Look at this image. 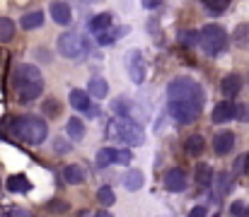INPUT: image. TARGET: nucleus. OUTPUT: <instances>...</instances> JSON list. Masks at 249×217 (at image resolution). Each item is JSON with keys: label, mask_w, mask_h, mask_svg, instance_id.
<instances>
[{"label": "nucleus", "mask_w": 249, "mask_h": 217, "mask_svg": "<svg viewBox=\"0 0 249 217\" xmlns=\"http://www.w3.org/2000/svg\"><path fill=\"white\" fill-rule=\"evenodd\" d=\"M97 200H99V205L109 208V205H114V203H116V196H114V191H111L109 186H102V188L97 191Z\"/></svg>", "instance_id": "obj_30"}, {"label": "nucleus", "mask_w": 249, "mask_h": 217, "mask_svg": "<svg viewBox=\"0 0 249 217\" xmlns=\"http://www.w3.org/2000/svg\"><path fill=\"white\" fill-rule=\"evenodd\" d=\"M15 39V24L7 17H0V44H7Z\"/></svg>", "instance_id": "obj_27"}, {"label": "nucleus", "mask_w": 249, "mask_h": 217, "mask_svg": "<svg viewBox=\"0 0 249 217\" xmlns=\"http://www.w3.org/2000/svg\"><path fill=\"white\" fill-rule=\"evenodd\" d=\"M131 162H133L131 150H116V164H131Z\"/></svg>", "instance_id": "obj_36"}, {"label": "nucleus", "mask_w": 249, "mask_h": 217, "mask_svg": "<svg viewBox=\"0 0 249 217\" xmlns=\"http://www.w3.org/2000/svg\"><path fill=\"white\" fill-rule=\"evenodd\" d=\"M220 89H223V94H225L228 99H235V97L240 94V89H242V77H240L237 72L225 75L223 82H220Z\"/></svg>", "instance_id": "obj_12"}, {"label": "nucleus", "mask_w": 249, "mask_h": 217, "mask_svg": "<svg viewBox=\"0 0 249 217\" xmlns=\"http://www.w3.org/2000/svg\"><path fill=\"white\" fill-rule=\"evenodd\" d=\"M58 51L63 58H71V61H80L85 53H87V44L80 34L75 32H66L58 36Z\"/></svg>", "instance_id": "obj_5"}, {"label": "nucleus", "mask_w": 249, "mask_h": 217, "mask_svg": "<svg viewBox=\"0 0 249 217\" xmlns=\"http://www.w3.org/2000/svg\"><path fill=\"white\" fill-rule=\"evenodd\" d=\"M213 179H215V174H213V169H211L208 164H198V167H196V184H198V186L206 188V186H211Z\"/></svg>", "instance_id": "obj_24"}, {"label": "nucleus", "mask_w": 249, "mask_h": 217, "mask_svg": "<svg viewBox=\"0 0 249 217\" xmlns=\"http://www.w3.org/2000/svg\"><path fill=\"white\" fill-rule=\"evenodd\" d=\"M203 147H206L203 135L194 133V135H189V138H186V143H184V152H186L189 157H198V154L203 152Z\"/></svg>", "instance_id": "obj_21"}, {"label": "nucleus", "mask_w": 249, "mask_h": 217, "mask_svg": "<svg viewBox=\"0 0 249 217\" xmlns=\"http://www.w3.org/2000/svg\"><path fill=\"white\" fill-rule=\"evenodd\" d=\"M44 116H49V118H58L61 116V104H58L56 97H46V101H44Z\"/></svg>", "instance_id": "obj_29"}, {"label": "nucleus", "mask_w": 249, "mask_h": 217, "mask_svg": "<svg viewBox=\"0 0 249 217\" xmlns=\"http://www.w3.org/2000/svg\"><path fill=\"white\" fill-rule=\"evenodd\" d=\"M215 186H218V193L220 196H225V193H230L232 191V176L228 174V171H220V174H215Z\"/></svg>", "instance_id": "obj_26"}, {"label": "nucleus", "mask_w": 249, "mask_h": 217, "mask_svg": "<svg viewBox=\"0 0 249 217\" xmlns=\"http://www.w3.org/2000/svg\"><path fill=\"white\" fill-rule=\"evenodd\" d=\"M111 111L116 116H131V99L128 97H119L111 101Z\"/></svg>", "instance_id": "obj_28"}, {"label": "nucleus", "mask_w": 249, "mask_h": 217, "mask_svg": "<svg viewBox=\"0 0 249 217\" xmlns=\"http://www.w3.org/2000/svg\"><path fill=\"white\" fill-rule=\"evenodd\" d=\"M167 99H169V114L179 126L194 123L201 116V109H203V101H206L203 87L196 80L184 77V75L174 77L167 84Z\"/></svg>", "instance_id": "obj_1"}, {"label": "nucleus", "mask_w": 249, "mask_h": 217, "mask_svg": "<svg viewBox=\"0 0 249 217\" xmlns=\"http://www.w3.org/2000/svg\"><path fill=\"white\" fill-rule=\"evenodd\" d=\"M230 215L232 217H245L247 215V203H242V200L232 203V205H230Z\"/></svg>", "instance_id": "obj_35"}, {"label": "nucleus", "mask_w": 249, "mask_h": 217, "mask_svg": "<svg viewBox=\"0 0 249 217\" xmlns=\"http://www.w3.org/2000/svg\"><path fill=\"white\" fill-rule=\"evenodd\" d=\"M83 2H99V0H83Z\"/></svg>", "instance_id": "obj_45"}, {"label": "nucleus", "mask_w": 249, "mask_h": 217, "mask_svg": "<svg viewBox=\"0 0 249 217\" xmlns=\"http://www.w3.org/2000/svg\"><path fill=\"white\" fill-rule=\"evenodd\" d=\"M247 167H249V154H240L235 159V174H247Z\"/></svg>", "instance_id": "obj_34"}, {"label": "nucleus", "mask_w": 249, "mask_h": 217, "mask_svg": "<svg viewBox=\"0 0 249 217\" xmlns=\"http://www.w3.org/2000/svg\"><path fill=\"white\" fill-rule=\"evenodd\" d=\"M124 61H126V70L131 75V80L136 84H143L145 82V61H143L141 49H128L126 56H124Z\"/></svg>", "instance_id": "obj_7"}, {"label": "nucleus", "mask_w": 249, "mask_h": 217, "mask_svg": "<svg viewBox=\"0 0 249 217\" xmlns=\"http://www.w3.org/2000/svg\"><path fill=\"white\" fill-rule=\"evenodd\" d=\"M7 217H32L27 210H22V208H12L10 213H7Z\"/></svg>", "instance_id": "obj_40"}, {"label": "nucleus", "mask_w": 249, "mask_h": 217, "mask_svg": "<svg viewBox=\"0 0 249 217\" xmlns=\"http://www.w3.org/2000/svg\"><path fill=\"white\" fill-rule=\"evenodd\" d=\"M211 118H213V123H228V121L237 118V106L232 101H220V104H215Z\"/></svg>", "instance_id": "obj_10"}, {"label": "nucleus", "mask_w": 249, "mask_h": 217, "mask_svg": "<svg viewBox=\"0 0 249 217\" xmlns=\"http://www.w3.org/2000/svg\"><path fill=\"white\" fill-rule=\"evenodd\" d=\"M94 217H111V213H107V210H99Z\"/></svg>", "instance_id": "obj_44"}, {"label": "nucleus", "mask_w": 249, "mask_h": 217, "mask_svg": "<svg viewBox=\"0 0 249 217\" xmlns=\"http://www.w3.org/2000/svg\"><path fill=\"white\" fill-rule=\"evenodd\" d=\"M22 29H36V27H41L44 24V12L41 10H34V12H27L24 17H22Z\"/></svg>", "instance_id": "obj_22"}, {"label": "nucleus", "mask_w": 249, "mask_h": 217, "mask_svg": "<svg viewBox=\"0 0 249 217\" xmlns=\"http://www.w3.org/2000/svg\"><path fill=\"white\" fill-rule=\"evenodd\" d=\"M203 5H206V10L208 12H213V15H220V12H225V7L230 5V0H201Z\"/></svg>", "instance_id": "obj_31"}, {"label": "nucleus", "mask_w": 249, "mask_h": 217, "mask_svg": "<svg viewBox=\"0 0 249 217\" xmlns=\"http://www.w3.org/2000/svg\"><path fill=\"white\" fill-rule=\"evenodd\" d=\"M131 29L128 27H119V29H107V32H102V34H97V44L99 46H111L116 39H121V36H126Z\"/></svg>", "instance_id": "obj_15"}, {"label": "nucleus", "mask_w": 249, "mask_h": 217, "mask_svg": "<svg viewBox=\"0 0 249 217\" xmlns=\"http://www.w3.org/2000/svg\"><path fill=\"white\" fill-rule=\"evenodd\" d=\"M0 186H2V181H0Z\"/></svg>", "instance_id": "obj_47"}, {"label": "nucleus", "mask_w": 249, "mask_h": 217, "mask_svg": "<svg viewBox=\"0 0 249 217\" xmlns=\"http://www.w3.org/2000/svg\"><path fill=\"white\" fill-rule=\"evenodd\" d=\"M232 147H235V133H232V131H220V133L213 138L215 154H230Z\"/></svg>", "instance_id": "obj_11"}, {"label": "nucleus", "mask_w": 249, "mask_h": 217, "mask_svg": "<svg viewBox=\"0 0 249 217\" xmlns=\"http://www.w3.org/2000/svg\"><path fill=\"white\" fill-rule=\"evenodd\" d=\"M36 82H44V80H41L39 68L32 66V63H22V66H17L15 72H12V84H15L17 92L24 89V87H29V84H36Z\"/></svg>", "instance_id": "obj_6"}, {"label": "nucleus", "mask_w": 249, "mask_h": 217, "mask_svg": "<svg viewBox=\"0 0 249 217\" xmlns=\"http://www.w3.org/2000/svg\"><path fill=\"white\" fill-rule=\"evenodd\" d=\"M53 150H56V152H71V143L63 140V138H58V140L53 143Z\"/></svg>", "instance_id": "obj_37"}, {"label": "nucleus", "mask_w": 249, "mask_h": 217, "mask_svg": "<svg viewBox=\"0 0 249 217\" xmlns=\"http://www.w3.org/2000/svg\"><path fill=\"white\" fill-rule=\"evenodd\" d=\"M63 179L71 184V186H80L85 179H87V171H85L83 164H68L63 169Z\"/></svg>", "instance_id": "obj_13"}, {"label": "nucleus", "mask_w": 249, "mask_h": 217, "mask_svg": "<svg viewBox=\"0 0 249 217\" xmlns=\"http://www.w3.org/2000/svg\"><path fill=\"white\" fill-rule=\"evenodd\" d=\"M107 138H119L121 143H126L128 147L145 143V133L141 128V123L131 121L128 116H119L107 126Z\"/></svg>", "instance_id": "obj_3"}, {"label": "nucleus", "mask_w": 249, "mask_h": 217, "mask_svg": "<svg viewBox=\"0 0 249 217\" xmlns=\"http://www.w3.org/2000/svg\"><path fill=\"white\" fill-rule=\"evenodd\" d=\"M213 217H220V215H213Z\"/></svg>", "instance_id": "obj_46"}, {"label": "nucleus", "mask_w": 249, "mask_h": 217, "mask_svg": "<svg viewBox=\"0 0 249 217\" xmlns=\"http://www.w3.org/2000/svg\"><path fill=\"white\" fill-rule=\"evenodd\" d=\"M235 41H237L240 46H247L249 44V24H240V27L235 29Z\"/></svg>", "instance_id": "obj_32"}, {"label": "nucleus", "mask_w": 249, "mask_h": 217, "mask_svg": "<svg viewBox=\"0 0 249 217\" xmlns=\"http://www.w3.org/2000/svg\"><path fill=\"white\" fill-rule=\"evenodd\" d=\"M46 208H49V210H68V203H66V200H51Z\"/></svg>", "instance_id": "obj_38"}, {"label": "nucleus", "mask_w": 249, "mask_h": 217, "mask_svg": "<svg viewBox=\"0 0 249 217\" xmlns=\"http://www.w3.org/2000/svg\"><path fill=\"white\" fill-rule=\"evenodd\" d=\"M107 29H111V15H109V12L94 15V17L89 19V32H92L94 36L102 34V32H107Z\"/></svg>", "instance_id": "obj_17"}, {"label": "nucleus", "mask_w": 249, "mask_h": 217, "mask_svg": "<svg viewBox=\"0 0 249 217\" xmlns=\"http://www.w3.org/2000/svg\"><path fill=\"white\" fill-rule=\"evenodd\" d=\"M179 39L184 46H194V44H198V32H181Z\"/></svg>", "instance_id": "obj_33"}, {"label": "nucleus", "mask_w": 249, "mask_h": 217, "mask_svg": "<svg viewBox=\"0 0 249 217\" xmlns=\"http://www.w3.org/2000/svg\"><path fill=\"white\" fill-rule=\"evenodd\" d=\"M89 97H92L89 92H83V89H73V92H71V106L85 114V111L92 106V104H89Z\"/></svg>", "instance_id": "obj_20"}, {"label": "nucleus", "mask_w": 249, "mask_h": 217, "mask_svg": "<svg viewBox=\"0 0 249 217\" xmlns=\"http://www.w3.org/2000/svg\"><path fill=\"white\" fill-rule=\"evenodd\" d=\"M10 131H12V135H17L19 140H24V143H29V145H41L46 140V135H49L46 121L39 118V116H32V114L17 116L12 121Z\"/></svg>", "instance_id": "obj_2"}, {"label": "nucleus", "mask_w": 249, "mask_h": 217, "mask_svg": "<svg viewBox=\"0 0 249 217\" xmlns=\"http://www.w3.org/2000/svg\"><path fill=\"white\" fill-rule=\"evenodd\" d=\"M85 114H87L89 118H97V116H99V106H89V109H87Z\"/></svg>", "instance_id": "obj_43"}, {"label": "nucleus", "mask_w": 249, "mask_h": 217, "mask_svg": "<svg viewBox=\"0 0 249 217\" xmlns=\"http://www.w3.org/2000/svg\"><path fill=\"white\" fill-rule=\"evenodd\" d=\"M41 92H44V82H36V84H29V87L19 89L17 94H19L22 101H34L36 97H41Z\"/></svg>", "instance_id": "obj_25"}, {"label": "nucleus", "mask_w": 249, "mask_h": 217, "mask_svg": "<svg viewBox=\"0 0 249 217\" xmlns=\"http://www.w3.org/2000/svg\"><path fill=\"white\" fill-rule=\"evenodd\" d=\"M97 167L99 169H104V167H109V164H116V150L114 147H102L99 152H97Z\"/></svg>", "instance_id": "obj_23"}, {"label": "nucleus", "mask_w": 249, "mask_h": 217, "mask_svg": "<svg viewBox=\"0 0 249 217\" xmlns=\"http://www.w3.org/2000/svg\"><path fill=\"white\" fill-rule=\"evenodd\" d=\"M49 12H51V19L56 22V24H71L73 22V10H71V5L66 2V0H56V2H51V7H49Z\"/></svg>", "instance_id": "obj_8"}, {"label": "nucleus", "mask_w": 249, "mask_h": 217, "mask_svg": "<svg viewBox=\"0 0 249 217\" xmlns=\"http://www.w3.org/2000/svg\"><path fill=\"white\" fill-rule=\"evenodd\" d=\"M141 5H143V7H148V10H155V7H160V5H162V0H141Z\"/></svg>", "instance_id": "obj_39"}, {"label": "nucleus", "mask_w": 249, "mask_h": 217, "mask_svg": "<svg viewBox=\"0 0 249 217\" xmlns=\"http://www.w3.org/2000/svg\"><path fill=\"white\" fill-rule=\"evenodd\" d=\"M143 184H145V176H143L141 169H131V171L124 174V188H128V191H141Z\"/></svg>", "instance_id": "obj_16"}, {"label": "nucleus", "mask_w": 249, "mask_h": 217, "mask_svg": "<svg viewBox=\"0 0 249 217\" xmlns=\"http://www.w3.org/2000/svg\"><path fill=\"white\" fill-rule=\"evenodd\" d=\"M237 118L240 121H249V106H237Z\"/></svg>", "instance_id": "obj_41"}, {"label": "nucleus", "mask_w": 249, "mask_h": 217, "mask_svg": "<svg viewBox=\"0 0 249 217\" xmlns=\"http://www.w3.org/2000/svg\"><path fill=\"white\" fill-rule=\"evenodd\" d=\"M7 191L10 193H29L32 191V181L24 174H12L7 179Z\"/></svg>", "instance_id": "obj_14"}, {"label": "nucleus", "mask_w": 249, "mask_h": 217, "mask_svg": "<svg viewBox=\"0 0 249 217\" xmlns=\"http://www.w3.org/2000/svg\"><path fill=\"white\" fill-rule=\"evenodd\" d=\"M198 44L201 49L208 53V56H218L225 51L228 46V32L220 27V24H206L201 32H198Z\"/></svg>", "instance_id": "obj_4"}, {"label": "nucleus", "mask_w": 249, "mask_h": 217, "mask_svg": "<svg viewBox=\"0 0 249 217\" xmlns=\"http://www.w3.org/2000/svg\"><path fill=\"white\" fill-rule=\"evenodd\" d=\"M87 92L97 99H104L109 94V82L104 77H89V84H87Z\"/></svg>", "instance_id": "obj_18"}, {"label": "nucleus", "mask_w": 249, "mask_h": 217, "mask_svg": "<svg viewBox=\"0 0 249 217\" xmlns=\"http://www.w3.org/2000/svg\"><path fill=\"white\" fill-rule=\"evenodd\" d=\"M66 133H68V138H71L73 143L83 140V138H85V126H83V121H80L78 116H71V118H68V123H66Z\"/></svg>", "instance_id": "obj_19"}, {"label": "nucleus", "mask_w": 249, "mask_h": 217, "mask_svg": "<svg viewBox=\"0 0 249 217\" xmlns=\"http://www.w3.org/2000/svg\"><path fill=\"white\" fill-rule=\"evenodd\" d=\"M165 188L172 191V193H181V191L186 188V174H184V169L174 167V169L167 171L165 174Z\"/></svg>", "instance_id": "obj_9"}, {"label": "nucleus", "mask_w": 249, "mask_h": 217, "mask_svg": "<svg viewBox=\"0 0 249 217\" xmlns=\"http://www.w3.org/2000/svg\"><path fill=\"white\" fill-rule=\"evenodd\" d=\"M189 217H206V208H203V205H196V208L189 213Z\"/></svg>", "instance_id": "obj_42"}]
</instances>
